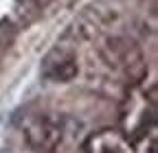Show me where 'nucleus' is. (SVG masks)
<instances>
[{"label":"nucleus","mask_w":158,"mask_h":153,"mask_svg":"<svg viewBox=\"0 0 158 153\" xmlns=\"http://www.w3.org/2000/svg\"><path fill=\"white\" fill-rule=\"evenodd\" d=\"M27 142L35 153H53L62 142V125L53 116H35L27 125Z\"/></svg>","instance_id":"f257e3e1"}]
</instances>
